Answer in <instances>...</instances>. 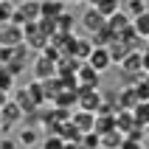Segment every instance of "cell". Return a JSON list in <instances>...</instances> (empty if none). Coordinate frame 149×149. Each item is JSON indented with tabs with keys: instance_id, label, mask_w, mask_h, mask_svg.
Listing matches in <instances>:
<instances>
[{
	"instance_id": "1",
	"label": "cell",
	"mask_w": 149,
	"mask_h": 149,
	"mask_svg": "<svg viewBox=\"0 0 149 149\" xmlns=\"http://www.w3.org/2000/svg\"><path fill=\"white\" fill-rule=\"evenodd\" d=\"M40 20V0H20V3H14V20L11 23H17L20 28L28 23H37Z\"/></svg>"
},
{
	"instance_id": "2",
	"label": "cell",
	"mask_w": 149,
	"mask_h": 149,
	"mask_svg": "<svg viewBox=\"0 0 149 149\" xmlns=\"http://www.w3.org/2000/svg\"><path fill=\"white\" fill-rule=\"evenodd\" d=\"M76 84H79V87H93V90H99L101 73H99V70H93L87 62H82V65L76 68Z\"/></svg>"
},
{
	"instance_id": "3",
	"label": "cell",
	"mask_w": 149,
	"mask_h": 149,
	"mask_svg": "<svg viewBox=\"0 0 149 149\" xmlns=\"http://www.w3.org/2000/svg\"><path fill=\"white\" fill-rule=\"evenodd\" d=\"M79 110H84V113H96V110L101 107V101H104V96H101L99 90H93V87H79Z\"/></svg>"
},
{
	"instance_id": "4",
	"label": "cell",
	"mask_w": 149,
	"mask_h": 149,
	"mask_svg": "<svg viewBox=\"0 0 149 149\" xmlns=\"http://www.w3.org/2000/svg\"><path fill=\"white\" fill-rule=\"evenodd\" d=\"M82 25H84V31L93 37V34H99V31L107 28V17H101L96 8H87V11L82 14Z\"/></svg>"
},
{
	"instance_id": "5",
	"label": "cell",
	"mask_w": 149,
	"mask_h": 149,
	"mask_svg": "<svg viewBox=\"0 0 149 149\" xmlns=\"http://www.w3.org/2000/svg\"><path fill=\"white\" fill-rule=\"evenodd\" d=\"M0 34H3V45L6 48H17L25 42V34L17 23H8V25H0Z\"/></svg>"
},
{
	"instance_id": "6",
	"label": "cell",
	"mask_w": 149,
	"mask_h": 149,
	"mask_svg": "<svg viewBox=\"0 0 149 149\" xmlns=\"http://www.w3.org/2000/svg\"><path fill=\"white\" fill-rule=\"evenodd\" d=\"M132 28V20L124 14V11H116L113 17H107V31L113 34V40H118L124 31H130Z\"/></svg>"
},
{
	"instance_id": "7",
	"label": "cell",
	"mask_w": 149,
	"mask_h": 149,
	"mask_svg": "<svg viewBox=\"0 0 149 149\" xmlns=\"http://www.w3.org/2000/svg\"><path fill=\"white\" fill-rule=\"evenodd\" d=\"M34 76H37L40 82L54 79V76H56V62H54V59H48L45 54H42V56H37V62H34Z\"/></svg>"
},
{
	"instance_id": "8",
	"label": "cell",
	"mask_w": 149,
	"mask_h": 149,
	"mask_svg": "<svg viewBox=\"0 0 149 149\" xmlns=\"http://www.w3.org/2000/svg\"><path fill=\"white\" fill-rule=\"evenodd\" d=\"M84 62H87V65H90L93 70H99V73H104V70H107V68L113 65V59H110L107 48H99V45L93 48V54H90L87 59H84Z\"/></svg>"
},
{
	"instance_id": "9",
	"label": "cell",
	"mask_w": 149,
	"mask_h": 149,
	"mask_svg": "<svg viewBox=\"0 0 149 149\" xmlns=\"http://www.w3.org/2000/svg\"><path fill=\"white\" fill-rule=\"evenodd\" d=\"M121 70L124 73H146L143 70V62H141V51H130L121 62Z\"/></svg>"
},
{
	"instance_id": "10",
	"label": "cell",
	"mask_w": 149,
	"mask_h": 149,
	"mask_svg": "<svg viewBox=\"0 0 149 149\" xmlns=\"http://www.w3.org/2000/svg\"><path fill=\"white\" fill-rule=\"evenodd\" d=\"M62 11H65V3H62V0H40V17L56 20Z\"/></svg>"
},
{
	"instance_id": "11",
	"label": "cell",
	"mask_w": 149,
	"mask_h": 149,
	"mask_svg": "<svg viewBox=\"0 0 149 149\" xmlns=\"http://www.w3.org/2000/svg\"><path fill=\"white\" fill-rule=\"evenodd\" d=\"M93 124H96V113H84V110H79V116L73 118V130L76 132H90Z\"/></svg>"
},
{
	"instance_id": "12",
	"label": "cell",
	"mask_w": 149,
	"mask_h": 149,
	"mask_svg": "<svg viewBox=\"0 0 149 149\" xmlns=\"http://www.w3.org/2000/svg\"><path fill=\"white\" fill-rule=\"evenodd\" d=\"M0 118H3L6 124H17V121L23 118V110L17 107V104H14V101H11V99H8L6 104L0 107Z\"/></svg>"
},
{
	"instance_id": "13",
	"label": "cell",
	"mask_w": 149,
	"mask_h": 149,
	"mask_svg": "<svg viewBox=\"0 0 149 149\" xmlns=\"http://www.w3.org/2000/svg\"><path fill=\"white\" fill-rule=\"evenodd\" d=\"M146 6H149L146 0H127V6L121 8V11H124L130 20H135V17H141V14H146V11H149Z\"/></svg>"
},
{
	"instance_id": "14",
	"label": "cell",
	"mask_w": 149,
	"mask_h": 149,
	"mask_svg": "<svg viewBox=\"0 0 149 149\" xmlns=\"http://www.w3.org/2000/svg\"><path fill=\"white\" fill-rule=\"evenodd\" d=\"M107 54H110V59H113L116 65H121V62H124V56L130 54V48H127L121 40H113V42L107 45Z\"/></svg>"
},
{
	"instance_id": "15",
	"label": "cell",
	"mask_w": 149,
	"mask_h": 149,
	"mask_svg": "<svg viewBox=\"0 0 149 149\" xmlns=\"http://www.w3.org/2000/svg\"><path fill=\"white\" fill-rule=\"evenodd\" d=\"M132 118L138 127H149V101H138L132 107Z\"/></svg>"
},
{
	"instance_id": "16",
	"label": "cell",
	"mask_w": 149,
	"mask_h": 149,
	"mask_svg": "<svg viewBox=\"0 0 149 149\" xmlns=\"http://www.w3.org/2000/svg\"><path fill=\"white\" fill-rule=\"evenodd\" d=\"M132 31L138 34V40H149V11L132 20Z\"/></svg>"
},
{
	"instance_id": "17",
	"label": "cell",
	"mask_w": 149,
	"mask_h": 149,
	"mask_svg": "<svg viewBox=\"0 0 149 149\" xmlns=\"http://www.w3.org/2000/svg\"><path fill=\"white\" fill-rule=\"evenodd\" d=\"M96 11L101 17H113L116 11H121V0H101L99 6H96Z\"/></svg>"
},
{
	"instance_id": "18",
	"label": "cell",
	"mask_w": 149,
	"mask_h": 149,
	"mask_svg": "<svg viewBox=\"0 0 149 149\" xmlns=\"http://www.w3.org/2000/svg\"><path fill=\"white\" fill-rule=\"evenodd\" d=\"M73 14H68V8L62 11V14L56 17V34H70V28H73Z\"/></svg>"
},
{
	"instance_id": "19",
	"label": "cell",
	"mask_w": 149,
	"mask_h": 149,
	"mask_svg": "<svg viewBox=\"0 0 149 149\" xmlns=\"http://www.w3.org/2000/svg\"><path fill=\"white\" fill-rule=\"evenodd\" d=\"M14 20V3L11 0H0V25H8Z\"/></svg>"
},
{
	"instance_id": "20",
	"label": "cell",
	"mask_w": 149,
	"mask_h": 149,
	"mask_svg": "<svg viewBox=\"0 0 149 149\" xmlns=\"http://www.w3.org/2000/svg\"><path fill=\"white\" fill-rule=\"evenodd\" d=\"M20 141H23L25 146H34V143L40 141V132H37V130H23V132H20Z\"/></svg>"
},
{
	"instance_id": "21",
	"label": "cell",
	"mask_w": 149,
	"mask_h": 149,
	"mask_svg": "<svg viewBox=\"0 0 149 149\" xmlns=\"http://www.w3.org/2000/svg\"><path fill=\"white\" fill-rule=\"evenodd\" d=\"M141 62H143V70L149 73V48H146V51H141Z\"/></svg>"
},
{
	"instance_id": "22",
	"label": "cell",
	"mask_w": 149,
	"mask_h": 149,
	"mask_svg": "<svg viewBox=\"0 0 149 149\" xmlns=\"http://www.w3.org/2000/svg\"><path fill=\"white\" fill-rule=\"evenodd\" d=\"M0 149H14V141H0Z\"/></svg>"
},
{
	"instance_id": "23",
	"label": "cell",
	"mask_w": 149,
	"mask_h": 149,
	"mask_svg": "<svg viewBox=\"0 0 149 149\" xmlns=\"http://www.w3.org/2000/svg\"><path fill=\"white\" fill-rule=\"evenodd\" d=\"M62 3H65V6H68V3H70V6H82L84 0H62Z\"/></svg>"
},
{
	"instance_id": "24",
	"label": "cell",
	"mask_w": 149,
	"mask_h": 149,
	"mask_svg": "<svg viewBox=\"0 0 149 149\" xmlns=\"http://www.w3.org/2000/svg\"><path fill=\"white\" fill-rule=\"evenodd\" d=\"M84 3H90V6L96 8V6H99V3H101V0H84Z\"/></svg>"
},
{
	"instance_id": "25",
	"label": "cell",
	"mask_w": 149,
	"mask_h": 149,
	"mask_svg": "<svg viewBox=\"0 0 149 149\" xmlns=\"http://www.w3.org/2000/svg\"><path fill=\"white\" fill-rule=\"evenodd\" d=\"M143 143H146V146H143V149H149V138H146V141H143Z\"/></svg>"
},
{
	"instance_id": "26",
	"label": "cell",
	"mask_w": 149,
	"mask_h": 149,
	"mask_svg": "<svg viewBox=\"0 0 149 149\" xmlns=\"http://www.w3.org/2000/svg\"><path fill=\"white\" fill-rule=\"evenodd\" d=\"M0 48H3V34H0Z\"/></svg>"
}]
</instances>
